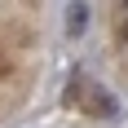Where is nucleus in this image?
Listing matches in <instances>:
<instances>
[{"mask_svg":"<svg viewBox=\"0 0 128 128\" xmlns=\"http://www.w3.org/2000/svg\"><path fill=\"white\" fill-rule=\"evenodd\" d=\"M115 40H119V44H128V18H119V26H115Z\"/></svg>","mask_w":128,"mask_h":128,"instance_id":"nucleus-2","label":"nucleus"},{"mask_svg":"<svg viewBox=\"0 0 128 128\" xmlns=\"http://www.w3.org/2000/svg\"><path fill=\"white\" fill-rule=\"evenodd\" d=\"M62 102L71 106V110H80V115H88V119H110V115H115V97L102 93L93 80H84V75H75L71 84H66Z\"/></svg>","mask_w":128,"mask_h":128,"instance_id":"nucleus-1","label":"nucleus"}]
</instances>
